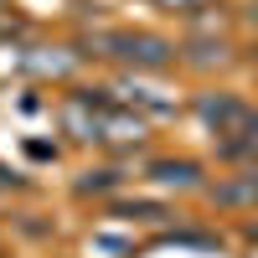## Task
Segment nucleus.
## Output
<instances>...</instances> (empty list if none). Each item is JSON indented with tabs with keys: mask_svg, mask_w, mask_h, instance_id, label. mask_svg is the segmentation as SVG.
<instances>
[{
	"mask_svg": "<svg viewBox=\"0 0 258 258\" xmlns=\"http://www.w3.org/2000/svg\"><path fill=\"white\" fill-rule=\"evenodd\" d=\"M160 6H181V11H191V6H202V0H160Z\"/></svg>",
	"mask_w": 258,
	"mask_h": 258,
	"instance_id": "obj_2",
	"label": "nucleus"
},
{
	"mask_svg": "<svg viewBox=\"0 0 258 258\" xmlns=\"http://www.w3.org/2000/svg\"><path fill=\"white\" fill-rule=\"evenodd\" d=\"M114 47H124L119 57H129V62H145V68H160V62L170 57V52H165V41H155V36H119Z\"/></svg>",
	"mask_w": 258,
	"mask_h": 258,
	"instance_id": "obj_1",
	"label": "nucleus"
}]
</instances>
